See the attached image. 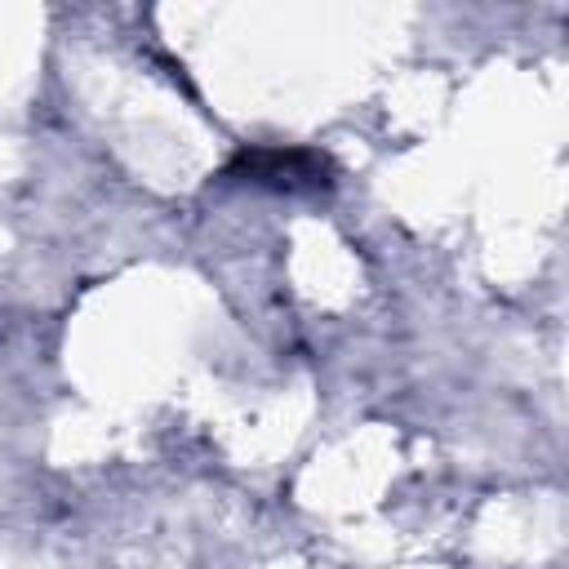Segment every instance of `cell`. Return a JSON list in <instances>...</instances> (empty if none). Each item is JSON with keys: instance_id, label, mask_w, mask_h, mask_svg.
<instances>
[{"instance_id": "1", "label": "cell", "mask_w": 569, "mask_h": 569, "mask_svg": "<svg viewBox=\"0 0 569 569\" xmlns=\"http://www.w3.org/2000/svg\"><path fill=\"white\" fill-rule=\"evenodd\" d=\"M231 173H249L253 182H271V187H298V182L316 187L325 182V160L311 151H253V156L244 151L231 164Z\"/></svg>"}]
</instances>
